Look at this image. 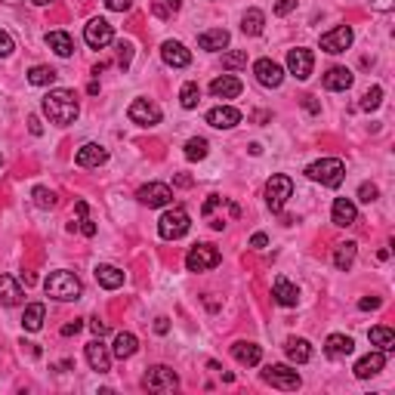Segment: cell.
Instances as JSON below:
<instances>
[{
    "mask_svg": "<svg viewBox=\"0 0 395 395\" xmlns=\"http://www.w3.org/2000/svg\"><path fill=\"white\" fill-rule=\"evenodd\" d=\"M377 195H380V189L373 183H362V189H358V201H362V204H373Z\"/></svg>",
    "mask_w": 395,
    "mask_h": 395,
    "instance_id": "7bdbcfd3",
    "label": "cell"
},
{
    "mask_svg": "<svg viewBox=\"0 0 395 395\" xmlns=\"http://www.w3.org/2000/svg\"><path fill=\"white\" fill-rule=\"evenodd\" d=\"M306 176L312 179V183H321V185H327V189H336V185L343 183V176H346V167H343L340 157H321V161L309 164Z\"/></svg>",
    "mask_w": 395,
    "mask_h": 395,
    "instance_id": "3957f363",
    "label": "cell"
},
{
    "mask_svg": "<svg viewBox=\"0 0 395 395\" xmlns=\"http://www.w3.org/2000/svg\"><path fill=\"white\" fill-rule=\"evenodd\" d=\"M136 198H139V204H146V207H167L170 201H173V192H170L167 183H148L136 192Z\"/></svg>",
    "mask_w": 395,
    "mask_h": 395,
    "instance_id": "4fadbf2b",
    "label": "cell"
},
{
    "mask_svg": "<svg viewBox=\"0 0 395 395\" xmlns=\"http://www.w3.org/2000/svg\"><path fill=\"white\" fill-rule=\"evenodd\" d=\"M105 161H109V152H105L99 142H87V146H81L75 155L77 167H99V164H105Z\"/></svg>",
    "mask_w": 395,
    "mask_h": 395,
    "instance_id": "ffe728a7",
    "label": "cell"
},
{
    "mask_svg": "<svg viewBox=\"0 0 395 395\" xmlns=\"http://www.w3.org/2000/svg\"><path fill=\"white\" fill-rule=\"evenodd\" d=\"M371 343L380 346V352H395V334L389 327H371Z\"/></svg>",
    "mask_w": 395,
    "mask_h": 395,
    "instance_id": "d590c367",
    "label": "cell"
},
{
    "mask_svg": "<svg viewBox=\"0 0 395 395\" xmlns=\"http://www.w3.org/2000/svg\"><path fill=\"white\" fill-rule=\"evenodd\" d=\"M34 6H47V3H53V0H31Z\"/></svg>",
    "mask_w": 395,
    "mask_h": 395,
    "instance_id": "91938a15",
    "label": "cell"
},
{
    "mask_svg": "<svg viewBox=\"0 0 395 395\" xmlns=\"http://www.w3.org/2000/svg\"><path fill=\"white\" fill-rule=\"evenodd\" d=\"M265 244H269V238H265V235H263V232H256V235H254V238H250V247H256V250H263V247H265Z\"/></svg>",
    "mask_w": 395,
    "mask_h": 395,
    "instance_id": "db71d44e",
    "label": "cell"
},
{
    "mask_svg": "<svg viewBox=\"0 0 395 395\" xmlns=\"http://www.w3.org/2000/svg\"><path fill=\"white\" fill-rule=\"evenodd\" d=\"M96 281L105 287V291H118L124 284V272L118 265H96Z\"/></svg>",
    "mask_w": 395,
    "mask_h": 395,
    "instance_id": "4dcf8cb0",
    "label": "cell"
},
{
    "mask_svg": "<svg viewBox=\"0 0 395 395\" xmlns=\"http://www.w3.org/2000/svg\"><path fill=\"white\" fill-rule=\"evenodd\" d=\"M272 293H275L278 306H287V309H291V306L300 303V287L291 284L287 278H278V281H275V291H272Z\"/></svg>",
    "mask_w": 395,
    "mask_h": 395,
    "instance_id": "f546056e",
    "label": "cell"
},
{
    "mask_svg": "<svg viewBox=\"0 0 395 395\" xmlns=\"http://www.w3.org/2000/svg\"><path fill=\"white\" fill-rule=\"evenodd\" d=\"M232 355H235V362L238 364H247V368H256L260 364V358H263V349L256 346V343H235L232 346Z\"/></svg>",
    "mask_w": 395,
    "mask_h": 395,
    "instance_id": "484cf974",
    "label": "cell"
},
{
    "mask_svg": "<svg viewBox=\"0 0 395 395\" xmlns=\"http://www.w3.org/2000/svg\"><path fill=\"white\" fill-rule=\"evenodd\" d=\"M130 59H133V44L130 40H118V65L130 68Z\"/></svg>",
    "mask_w": 395,
    "mask_h": 395,
    "instance_id": "b9f144b4",
    "label": "cell"
},
{
    "mask_svg": "<svg viewBox=\"0 0 395 395\" xmlns=\"http://www.w3.org/2000/svg\"><path fill=\"white\" fill-rule=\"evenodd\" d=\"M84 40L93 47V49H105L114 40V28L109 19H90L87 25H84Z\"/></svg>",
    "mask_w": 395,
    "mask_h": 395,
    "instance_id": "9c48e42d",
    "label": "cell"
},
{
    "mask_svg": "<svg viewBox=\"0 0 395 395\" xmlns=\"http://www.w3.org/2000/svg\"><path fill=\"white\" fill-rule=\"evenodd\" d=\"M90 327H93V334H96V336H105V334H109V325H102L99 318H93V321H90Z\"/></svg>",
    "mask_w": 395,
    "mask_h": 395,
    "instance_id": "f907efd6",
    "label": "cell"
},
{
    "mask_svg": "<svg viewBox=\"0 0 395 395\" xmlns=\"http://www.w3.org/2000/svg\"><path fill=\"white\" fill-rule=\"evenodd\" d=\"M383 306V300L380 297H364V300H358V309H364V312H371V309H380Z\"/></svg>",
    "mask_w": 395,
    "mask_h": 395,
    "instance_id": "bcb514c9",
    "label": "cell"
},
{
    "mask_svg": "<svg viewBox=\"0 0 395 395\" xmlns=\"http://www.w3.org/2000/svg\"><path fill=\"white\" fill-rule=\"evenodd\" d=\"M263 28H265V16H263V10H247L244 13V19H241V31L244 34H250V38H256V34H263Z\"/></svg>",
    "mask_w": 395,
    "mask_h": 395,
    "instance_id": "d6a6232c",
    "label": "cell"
},
{
    "mask_svg": "<svg viewBox=\"0 0 395 395\" xmlns=\"http://www.w3.org/2000/svg\"><path fill=\"white\" fill-rule=\"evenodd\" d=\"M241 81L235 75H222L217 77V81L210 84V93H213V99H235V96H241Z\"/></svg>",
    "mask_w": 395,
    "mask_h": 395,
    "instance_id": "7402d4cb",
    "label": "cell"
},
{
    "mask_svg": "<svg viewBox=\"0 0 395 395\" xmlns=\"http://www.w3.org/2000/svg\"><path fill=\"white\" fill-rule=\"evenodd\" d=\"M222 68H226V71L247 68V49H235V53H226V56H222Z\"/></svg>",
    "mask_w": 395,
    "mask_h": 395,
    "instance_id": "ab89813d",
    "label": "cell"
},
{
    "mask_svg": "<svg viewBox=\"0 0 395 395\" xmlns=\"http://www.w3.org/2000/svg\"><path fill=\"white\" fill-rule=\"evenodd\" d=\"M254 75H256V81H260L263 87H269V90L281 87V81H284V68L278 65V62H272V59H256L254 62Z\"/></svg>",
    "mask_w": 395,
    "mask_h": 395,
    "instance_id": "5bb4252c",
    "label": "cell"
},
{
    "mask_svg": "<svg viewBox=\"0 0 395 395\" xmlns=\"http://www.w3.org/2000/svg\"><path fill=\"white\" fill-rule=\"evenodd\" d=\"M127 118L139 127H155V124H161V109H157L152 99H133L130 109H127Z\"/></svg>",
    "mask_w": 395,
    "mask_h": 395,
    "instance_id": "8fae6325",
    "label": "cell"
},
{
    "mask_svg": "<svg viewBox=\"0 0 395 395\" xmlns=\"http://www.w3.org/2000/svg\"><path fill=\"white\" fill-rule=\"evenodd\" d=\"M75 210H77V217H87V204H84V201H77Z\"/></svg>",
    "mask_w": 395,
    "mask_h": 395,
    "instance_id": "6f0895ef",
    "label": "cell"
},
{
    "mask_svg": "<svg viewBox=\"0 0 395 395\" xmlns=\"http://www.w3.org/2000/svg\"><path fill=\"white\" fill-rule=\"evenodd\" d=\"M47 47L53 49L56 56H62V59H68V56L75 53V40H71L68 31H49L47 34Z\"/></svg>",
    "mask_w": 395,
    "mask_h": 395,
    "instance_id": "f1b7e54d",
    "label": "cell"
},
{
    "mask_svg": "<svg viewBox=\"0 0 395 395\" xmlns=\"http://www.w3.org/2000/svg\"><path fill=\"white\" fill-rule=\"evenodd\" d=\"M380 102H383V87H377V84H373V87L362 96V109L364 111H373V109H380Z\"/></svg>",
    "mask_w": 395,
    "mask_h": 395,
    "instance_id": "60d3db41",
    "label": "cell"
},
{
    "mask_svg": "<svg viewBox=\"0 0 395 395\" xmlns=\"http://www.w3.org/2000/svg\"><path fill=\"white\" fill-rule=\"evenodd\" d=\"M352 71L349 68H343V65H334V68H327L325 71V90L330 93H343V90H349L352 87Z\"/></svg>",
    "mask_w": 395,
    "mask_h": 395,
    "instance_id": "44dd1931",
    "label": "cell"
},
{
    "mask_svg": "<svg viewBox=\"0 0 395 395\" xmlns=\"http://www.w3.org/2000/svg\"><path fill=\"white\" fill-rule=\"evenodd\" d=\"M44 114L53 124H59V127H68V124H75L77 121V114H81V105H77V96L71 90L65 87H59V90H49L47 96H44Z\"/></svg>",
    "mask_w": 395,
    "mask_h": 395,
    "instance_id": "6da1fadb",
    "label": "cell"
},
{
    "mask_svg": "<svg viewBox=\"0 0 395 395\" xmlns=\"http://www.w3.org/2000/svg\"><path fill=\"white\" fill-rule=\"evenodd\" d=\"M263 380L269 386H275V389H284V392H297L300 386H303L300 373L293 368H287V364H269V368L263 371Z\"/></svg>",
    "mask_w": 395,
    "mask_h": 395,
    "instance_id": "52a82bcc",
    "label": "cell"
},
{
    "mask_svg": "<svg viewBox=\"0 0 395 395\" xmlns=\"http://www.w3.org/2000/svg\"><path fill=\"white\" fill-rule=\"evenodd\" d=\"M77 229H81V232L87 235V238H93V235H96V222L87 219V217H81V226H77Z\"/></svg>",
    "mask_w": 395,
    "mask_h": 395,
    "instance_id": "c3c4849f",
    "label": "cell"
},
{
    "mask_svg": "<svg viewBox=\"0 0 395 395\" xmlns=\"http://www.w3.org/2000/svg\"><path fill=\"white\" fill-rule=\"evenodd\" d=\"M84 327V321H71V325H65V327H62V336H75L77 334V330H81Z\"/></svg>",
    "mask_w": 395,
    "mask_h": 395,
    "instance_id": "f5cc1de1",
    "label": "cell"
},
{
    "mask_svg": "<svg viewBox=\"0 0 395 395\" xmlns=\"http://www.w3.org/2000/svg\"><path fill=\"white\" fill-rule=\"evenodd\" d=\"M44 291H47V297L59 300V303H71V300L81 297L84 284H81V278H77L75 272L59 269V272H49V275H47Z\"/></svg>",
    "mask_w": 395,
    "mask_h": 395,
    "instance_id": "7a4b0ae2",
    "label": "cell"
},
{
    "mask_svg": "<svg viewBox=\"0 0 395 395\" xmlns=\"http://www.w3.org/2000/svg\"><path fill=\"white\" fill-rule=\"evenodd\" d=\"M330 219L336 222V226H352V222L358 219V210H355V204H352L349 198H336L334 201V207H330Z\"/></svg>",
    "mask_w": 395,
    "mask_h": 395,
    "instance_id": "603a6c76",
    "label": "cell"
},
{
    "mask_svg": "<svg viewBox=\"0 0 395 395\" xmlns=\"http://www.w3.org/2000/svg\"><path fill=\"white\" fill-rule=\"evenodd\" d=\"M198 102H201V87L195 81H189V84H183V90H179V105L183 109H198Z\"/></svg>",
    "mask_w": 395,
    "mask_h": 395,
    "instance_id": "8d00e7d4",
    "label": "cell"
},
{
    "mask_svg": "<svg viewBox=\"0 0 395 395\" xmlns=\"http://www.w3.org/2000/svg\"><path fill=\"white\" fill-rule=\"evenodd\" d=\"M371 6L373 10H380V13H389L395 6V0H371Z\"/></svg>",
    "mask_w": 395,
    "mask_h": 395,
    "instance_id": "681fc988",
    "label": "cell"
},
{
    "mask_svg": "<svg viewBox=\"0 0 395 395\" xmlns=\"http://www.w3.org/2000/svg\"><path fill=\"white\" fill-rule=\"evenodd\" d=\"M31 198H34V204H38L40 210H53L56 207V192H49L47 185H34Z\"/></svg>",
    "mask_w": 395,
    "mask_h": 395,
    "instance_id": "74e56055",
    "label": "cell"
},
{
    "mask_svg": "<svg viewBox=\"0 0 395 395\" xmlns=\"http://www.w3.org/2000/svg\"><path fill=\"white\" fill-rule=\"evenodd\" d=\"M179 6H183V0H167V10H170V13H176Z\"/></svg>",
    "mask_w": 395,
    "mask_h": 395,
    "instance_id": "680465c9",
    "label": "cell"
},
{
    "mask_svg": "<svg viewBox=\"0 0 395 395\" xmlns=\"http://www.w3.org/2000/svg\"><path fill=\"white\" fill-rule=\"evenodd\" d=\"M28 130H31L34 136H40V133H44V127H40V121L34 118V114H31V118H28Z\"/></svg>",
    "mask_w": 395,
    "mask_h": 395,
    "instance_id": "11a10c76",
    "label": "cell"
},
{
    "mask_svg": "<svg viewBox=\"0 0 395 395\" xmlns=\"http://www.w3.org/2000/svg\"><path fill=\"white\" fill-rule=\"evenodd\" d=\"M13 49H16V40H13V34H10V31H0V59L13 56Z\"/></svg>",
    "mask_w": 395,
    "mask_h": 395,
    "instance_id": "ee69618b",
    "label": "cell"
},
{
    "mask_svg": "<svg viewBox=\"0 0 395 395\" xmlns=\"http://www.w3.org/2000/svg\"><path fill=\"white\" fill-rule=\"evenodd\" d=\"M161 59L167 62L170 68H189L192 65V53L179 44V40H164L161 44Z\"/></svg>",
    "mask_w": 395,
    "mask_h": 395,
    "instance_id": "2e32d148",
    "label": "cell"
},
{
    "mask_svg": "<svg viewBox=\"0 0 395 395\" xmlns=\"http://www.w3.org/2000/svg\"><path fill=\"white\" fill-rule=\"evenodd\" d=\"M386 368V352H368L364 358H358L355 362V377L358 380H371V377H377L380 371Z\"/></svg>",
    "mask_w": 395,
    "mask_h": 395,
    "instance_id": "e0dca14e",
    "label": "cell"
},
{
    "mask_svg": "<svg viewBox=\"0 0 395 395\" xmlns=\"http://www.w3.org/2000/svg\"><path fill=\"white\" fill-rule=\"evenodd\" d=\"M105 6H109L111 13H127L133 6V0H105Z\"/></svg>",
    "mask_w": 395,
    "mask_h": 395,
    "instance_id": "f6af8a7d",
    "label": "cell"
},
{
    "mask_svg": "<svg viewBox=\"0 0 395 395\" xmlns=\"http://www.w3.org/2000/svg\"><path fill=\"white\" fill-rule=\"evenodd\" d=\"M293 195V183H291V176H284V173H278V176H272L269 183H265V204H269V210L272 213H281L284 210V204H287V198Z\"/></svg>",
    "mask_w": 395,
    "mask_h": 395,
    "instance_id": "8992f818",
    "label": "cell"
},
{
    "mask_svg": "<svg viewBox=\"0 0 395 395\" xmlns=\"http://www.w3.org/2000/svg\"><path fill=\"white\" fill-rule=\"evenodd\" d=\"M22 284L16 281L13 275H0V303L3 306H19L22 303Z\"/></svg>",
    "mask_w": 395,
    "mask_h": 395,
    "instance_id": "d4e9b609",
    "label": "cell"
},
{
    "mask_svg": "<svg viewBox=\"0 0 395 395\" xmlns=\"http://www.w3.org/2000/svg\"><path fill=\"white\" fill-rule=\"evenodd\" d=\"M198 47L207 49V53H219V49L229 47V31H226V28H210V31H201Z\"/></svg>",
    "mask_w": 395,
    "mask_h": 395,
    "instance_id": "cb8c5ba5",
    "label": "cell"
},
{
    "mask_svg": "<svg viewBox=\"0 0 395 395\" xmlns=\"http://www.w3.org/2000/svg\"><path fill=\"white\" fill-rule=\"evenodd\" d=\"M142 383H146V389H152V392H173L179 386V377H176L173 368H167V364H155V368H148Z\"/></svg>",
    "mask_w": 395,
    "mask_h": 395,
    "instance_id": "ba28073f",
    "label": "cell"
},
{
    "mask_svg": "<svg viewBox=\"0 0 395 395\" xmlns=\"http://www.w3.org/2000/svg\"><path fill=\"white\" fill-rule=\"evenodd\" d=\"M167 330H170V318H164V315L155 318V334H167Z\"/></svg>",
    "mask_w": 395,
    "mask_h": 395,
    "instance_id": "816d5d0a",
    "label": "cell"
},
{
    "mask_svg": "<svg viewBox=\"0 0 395 395\" xmlns=\"http://www.w3.org/2000/svg\"><path fill=\"white\" fill-rule=\"evenodd\" d=\"M352 352H355V340L346 334H330L327 343H325V355L334 358V362H340V358H349Z\"/></svg>",
    "mask_w": 395,
    "mask_h": 395,
    "instance_id": "d6986e66",
    "label": "cell"
},
{
    "mask_svg": "<svg viewBox=\"0 0 395 395\" xmlns=\"http://www.w3.org/2000/svg\"><path fill=\"white\" fill-rule=\"evenodd\" d=\"M306 111H312V114H315V111H318V102H315V99H312V96H306Z\"/></svg>",
    "mask_w": 395,
    "mask_h": 395,
    "instance_id": "9f6ffc18",
    "label": "cell"
},
{
    "mask_svg": "<svg viewBox=\"0 0 395 395\" xmlns=\"http://www.w3.org/2000/svg\"><path fill=\"white\" fill-rule=\"evenodd\" d=\"M293 6H297V0H278V3H275V16H287Z\"/></svg>",
    "mask_w": 395,
    "mask_h": 395,
    "instance_id": "7dc6e473",
    "label": "cell"
},
{
    "mask_svg": "<svg viewBox=\"0 0 395 395\" xmlns=\"http://www.w3.org/2000/svg\"><path fill=\"white\" fill-rule=\"evenodd\" d=\"M219 263H222V256L213 244H195V247L185 254V269L189 272H210V269H217Z\"/></svg>",
    "mask_w": 395,
    "mask_h": 395,
    "instance_id": "5b68a950",
    "label": "cell"
},
{
    "mask_svg": "<svg viewBox=\"0 0 395 395\" xmlns=\"http://www.w3.org/2000/svg\"><path fill=\"white\" fill-rule=\"evenodd\" d=\"M0 167H3V157H0Z\"/></svg>",
    "mask_w": 395,
    "mask_h": 395,
    "instance_id": "6125c7cd",
    "label": "cell"
},
{
    "mask_svg": "<svg viewBox=\"0 0 395 395\" xmlns=\"http://www.w3.org/2000/svg\"><path fill=\"white\" fill-rule=\"evenodd\" d=\"M352 40H355V34H352V28L349 25H336V28H330L327 34H321V49L325 53H346V49L352 47Z\"/></svg>",
    "mask_w": 395,
    "mask_h": 395,
    "instance_id": "7c38bea8",
    "label": "cell"
},
{
    "mask_svg": "<svg viewBox=\"0 0 395 395\" xmlns=\"http://www.w3.org/2000/svg\"><path fill=\"white\" fill-rule=\"evenodd\" d=\"M207 139H201V136H195V139H189L185 142V157H189V161H204L207 157Z\"/></svg>",
    "mask_w": 395,
    "mask_h": 395,
    "instance_id": "f35d334b",
    "label": "cell"
},
{
    "mask_svg": "<svg viewBox=\"0 0 395 395\" xmlns=\"http://www.w3.org/2000/svg\"><path fill=\"white\" fill-rule=\"evenodd\" d=\"M44 315H47L44 303H31V306H25L22 327H25V330H40V327H44Z\"/></svg>",
    "mask_w": 395,
    "mask_h": 395,
    "instance_id": "836d02e7",
    "label": "cell"
},
{
    "mask_svg": "<svg viewBox=\"0 0 395 395\" xmlns=\"http://www.w3.org/2000/svg\"><path fill=\"white\" fill-rule=\"evenodd\" d=\"M87 362H90V368L99 371V373L111 371V355H109V349L102 346V336H96V340L87 343Z\"/></svg>",
    "mask_w": 395,
    "mask_h": 395,
    "instance_id": "ac0fdd59",
    "label": "cell"
},
{
    "mask_svg": "<svg viewBox=\"0 0 395 395\" xmlns=\"http://www.w3.org/2000/svg\"><path fill=\"white\" fill-rule=\"evenodd\" d=\"M284 352L293 364H306L309 358H312V346H309V340H303V336H291V340L284 343Z\"/></svg>",
    "mask_w": 395,
    "mask_h": 395,
    "instance_id": "4316f807",
    "label": "cell"
},
{
    "mask_svg": "<svg viewBox=\"0 0 395 395\" xmlns=\"http://www.w3.org/2000/svg\"><path fill=\"white\" fill-rule=\"evenodd\" d=\"M6 3H19V0H6Z\"/></svg>",
    "mask_w": 395,
    "mask_h": 395,
    "instance_id": "94428289",
    "label": "cell"
},
{
    "mask_svg": "<svg viewBox=\"0 0 395 395\" xmlns=\"http://www.w3.org/2000/svg\"><path fill=\"white\" fill-rule=\"evenodd\" d=\"M312 68H315L312 49H306V47L287 49V71H291L297 81H309V77H312Z\"/></svg>",
    "mask_w": 395,
    "mask_h": 395,
    "instance_id": "30bf717a",
    "label": "cell"
},
{
    "mask_svg": "<svg viewBox=\"0 0 395 395\" xmlns=\"http://www.w3.org/2000/svg\"><path fill=\"white\" fill-rule=\"evenodd\" d=\"M189 229H192V217L185 213V207H173V210H167L157 219V235L164 241H179L183 235H189Z\"/></svg>",
    "mask_w": 395,
    "mask_h": 395,
    "instance_id": "277c9868",
    "label": "cell"
},
{
    "mask_svg": "<svg viewBox=\"0 0 395 395\" xmlns=\"http://www.w3.org/2000/svg\"><path fill=\"white\" fill-rule=\"evenodd\" d=\"M207 124L217 127V130H232V127L241 124V111L232 109V105H217V109L207 111Z\"/></svg>",
    "mask_w": 395,
    "mask_h": 395,
    "instance_id": "9a60e30c",
    "label": "cell"
},
{
    "mask_svg": "<svg viewBox=\"0 0 395 395\" xmlns=\"http://www.w3.org/2000/svg\"><path fill=\"white\" fill-rule=\"evenodd\" d=\"M56 77H59V71L49 68V65H34L28 71V84H34V87H49Z\"/></svg>",
    "mask_w": 395,
    "mask_h": 395,
    "instance_id": "e575fe53",
    "label": "cell"
},
{
    "mask_svg": "<svg viewBox=\"0 0 395 395\" xmlns=\"http://www.w3.org/2000/svg\"><path fill=\"white\" fill-rule=\"evenodd\" d=\"M136 349H139V340H136V334H130V330H121L118 336H114V358H133L136 355Z\"/></svg>",
    "mask_w": 395,
    "mask_h": 395,
    "instance_id": "83f0119b",
    "label": "cell"
},
{
    "mask_svg": "<svg viewBox=\"0 0 395 395\" xmlns=\"http://www.w3.org/2000/svg\"><path fill=\"white\" fill-rule=\"evenodd\" d=\"M355 254H358V244H355V241L340 244V247L334 250V265H336V269H340V272L352 269V263H355Z\"/></svg>",
    "mask_w": 395,
    "mask_h": 395,
    "instance_id": "1f68e13d",
    "label": "cell"
}]
</instances>
